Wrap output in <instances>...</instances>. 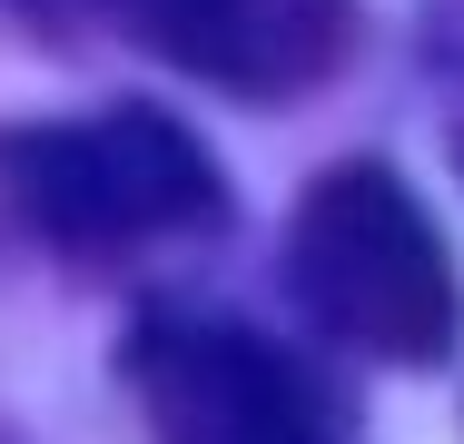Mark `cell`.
<instances>
[{"mask_svg":"<svg viewBox=\"0 0 464 444\" xmlns=\"http://www.w3.org/2000/svg\"><path fill=\"white\" fill-rule=\"evenodd\" d=\"M119 30L227 99H296L356 50V0H119Z\"/></svg>","mask_w":464,"mask_h":444,"instance_id":"obj_4","label":"cell"},{"mask_svg":"<svg viewBox=\"0 0 464 444\" xmlns=\"http://www.w3.org/2000/svg\"><path fill=\"white\" fill-rule=\"evenodd\" d=\"M119 375L159 444H336L326 375L208 306H149L119 336Z\"/></svg>","mask_w":464,"mask_h":444,"instance_id":"obj_3","label":"cell"},{"mask_svg":"<svg viewBox=\"0 0 464 444\" xmlns=\"http://www.w3.org/2000/svg\"><path fill=\"white\" fill-rule=\"evenodd\" d=\"M0 198L60 257H129V247H169L227 217L218 159L169 109H90V119L0 129Z\"/></svg>","mask_w":464,"mask_h":444,"instance_id":"obj_2","label":"cell"},{"mask_svg":"<svg viewBox=\"0 0 464 444\" xmlns=\"http://www.w3.org/2000/svg\"><path fill=\"white\" fill-rule=\"evenodd\" d=\"M286 286L296 306L356 355L435 365L464 326L455 257L425 217V198L385 159H336L286 217Z\"/></svg>","mask_w":464,"mask_h":444,"instance_id":"obj_1","label":"cell"},{"mask_svg":"<svg viewBox=\"0 0 464 444\" xmlns=\"http://www.w3.org/2000/svg\"><path fill=\"white\" fill-rule=\"evenodd\" d=\"M455 169H464V129H455Z\"/></svg>","mask_w":464,"mask_h":444,"instance_id":"obj_5","label":"cell"}]
</instances>
